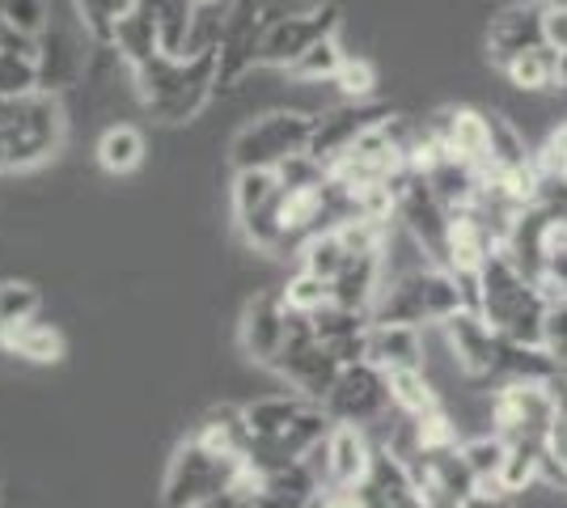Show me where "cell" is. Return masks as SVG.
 I'll list each match as a JSON object with an SVG mask.
<instances>
[{
  "label": "cell",
  "mask_w": 567,
  "mask_h": 508,
  "mask_svg": "<svg viewBox=\"0 0 567 508\" xmlns=\"http://www.w3.org/2000/svg\"><path fill=\"white\" fill-rule=\"evenodd\" d=\"M550 301L555 297L543 289V280L525 276L504 246H496L466 280V310H478L499 335L517 343H543Z\"/></svg>",
  "instance_id": "obj_1"
},
{
  "label": "cell",
  "mask_w": 567,
  "mask_h": 508,
  "mask_svg": "<svg viewBox=\"0 0 567 508\" xmlns=\"http://www.w3.org/2000/svg\"><path fill=\"white\" fill-rule=\"evenodd\" d=\"M250 424V470H271L284 462L313 458L322 449L334 419L322 403H313L306 394H267L246 407Z\"/></svg>",
  "instance_id": "obj_2"
},
{
  "label": "cell",
  "mask_w": 567,
  "mask_h": 508,
  "mask_svg": "<svg viewBox=\"0 0 567 508\" xmlns=\"http://www.w3.org/2000/svg\"><path fill=\"white\" fill-rule=\"evenodd\" d=\"M132 81H136L144 111L157 123L178 127V123L199 120L213 94H220L216 90V43H204L187 55L157 51L141 69H132Z\"/></svg>",
  "instance_id": "obj_3"
},
{
  "label": "cell",
  "mask_w": 567,
  "mask_h": 508,
  "mask_svg": "<svg viewBox=\"0 0 567 508\" xmlns=\"http://www.w3.org/2000/svg\"><path fill=\"white\" fill-rule=\"evenodd\" d=\"M69 141V115L55 94L0 97V174H25L60 157Z\"/></svg>",
  "instance_id": "obj_4"
},
{
  "label": "cell",
  "mask_w": 567,
  "mask_h": 508,
  "mask_svg": "<svg viewBox=\"0 0 567 508\" xmlns=\"http://www.w3.org/2000/svg\"><path fill=\"white\" fill-rule=\"evenodd\" d=\"M487 51L517 90H559L555 60L546 48V0H520L499 9L487 30Z\"/></svg>",
  "instance_id": "obj_5"
},
{
  "label": "cell",
  "mask_w": 567,
  "mask_h": 508,
  "mask_svg": "<svg viewBox=\"0 0 567 508\" xmlns=\"http://www.w3.org/2000/svg\"><path fill=\"white\" fill-rule=\"evenodd\" d=\"M457 310H466V280L450 267H415L399 280H390L369 310L373 326H415L424 331L432 322H450Z\"/></svg>",
  "instance_id": "obj_6"
},
{
  "label": "cell",
  "mask_w": 567,
  "mask_h": 508,
  "mask_svg": "<svg viewBox=\"0 0 567 508\" xmlns=\"http://www.w3.org/2000/svg\"><path fill=\"white\" fill-rule=\"evenodd\" d=\"M250 462L241 454H229L204 436L187 433L169 454L166 479H162V505L166 508H208L246 475Z\"/></svg>",
  "instance_id": "obj_7"
},
{
  "label": "cell",
  "mask_w": 567,
  "mask_h": 508,
  "mask_svg": "<svg viewBox=\"0 0 567 508\" xmlns=\"http://www.w3.org/2000/svg\"><path fill=\"white\" fill-rule=\"evenodd\" d=\"M309 141H313V115L267 111L234 136L229 162H234V169H280L292 157L309 153Z\"/></svg>",
  "instance_id": "obj_8"
},
{
  "label": "cell",
  "mask_w": 567,
  "mask_h": 508,
  "mask_svg": "<svg viewBox=\"0 0 567 508\" xmlns=\"http://www.w3.org/2000/svg\"><path fill=\"white\" fill-rule=\"evenodd\" d=\"M394 191V217L406 225V234L424 246V255H432L436 267H450V242H453V212L441 195L427 187V178L415 166H406L390 183Z\"/></svg>",
  "instance_id": "obj_9"
},
{
  "label": "cell",
  "mask_w": 567,
  "mask_h": 508,
  "mask_svg": "<svg viewBox=\"0 0 567 508\" xmlns=\"http://www.w3.org/2000/svg\"><path fill=\"white\" fill-rule=\"evenodd\" d=\"M550 382H504L496 403H492L496 436H504L508 445L546 449L550 433H555V419H559V398H555Z\"/></svg>",
  "instance_id": "obj_10"
},
{
  "label": "cell",
  "mask_w": 567,
  "mask_h": 508,
  "mask_svg": "<svg viewBox=\"0 0 567 508\" xmlns=\"http://www.w3.org/2000/svg\"><path fill=\"white\" fill-rule=\"evenodd\" d=\"M262 0H234L216 30V90H237L262 64V34H267Z\"/></svg>",
  "instance_id": "obj_11"
},
{
  "label": "cell",
  "mask_w": 567,
  "mask_h": 508,
  "mask_svg": "<svg viewBox=\"0 0 567 508\" xmlns=\"http://www.w3.org/2000/svg\"><path fill=\"white\" fill-rule=\"evenodd\" d=\"M339 22H343V9L334 0H322V4H309L301 13H280L267 22V34H262V64L267 69H292L309 48L327 43V39H339Z\"/></svg>",
  "instance_id": "obj_12"
},
{
  "label": "cell",
  "mask_w": 567,
  "mask_h": 508,
  "mask_svg": "<svg viewBox=\"0 0 567 508\" xmlns=\"http://www.w3.org/2000/svg\"><path fill=\"white\" fill-rule=\"evenodd\" d=\"M339 369H343V364H339V356L318 339L313 322L301 314L292 318V335H288L284 352L276 356V364H271V373H280L297 394H306V398H313V403H322V398L331 394Z\"/></svg>",
  "instance_id": "obj_13"
},
{
  "label": "cell",
  "mask_w": 567,
  "mask_h": 508,
  "mask_svg": "<svg viewBox=\"0 0 567 508\" xmlns=\"http://www.w3.org/2000/svg\"><path fill=\"white\" fill-rule=\"evenodd\" d=\"M322 407L334 424H373L381 415L394 407V394H390V373L378 369L373 361H352L339 369L331 394L322 398Z\"/></svg>",
  "instance_id": "obj_14"
},
{
  "label": "cell",
  "mask_w": 567,
  "mask_h": 508,
  "mask_svg": "<svg viewBox=\"0 0 567 508\" xmlns=\"http://www.w3.org/2000/svg\"><path fill=\"white\" fill-rule=\"evenodd\" d=\"M390 120V111L378 102H339L327 115H313V141H309V157L331 169L352 145H360L378 123Z\"/></svg>",
  "instance_id": "obj_15"
},
{
  "label": "cell",
  "mask_w": 567,
  "mask_h": 508,
  "mask_svg": "<svg viewBox=\"0 0 567 508\" xmlns=\"http://www.w3.org/2000/svg\"><path fill=\"white\" fill-rule=\"evenodd\" d=\"M292 310H288V301H284V292H259V297H250L246 301V310H241V326H237V335H241V352L250 356L255 364H276V356L284 352V343L292 335Z\"/></svg>",
  "instance_id": "obj_16"
},
{
  "label": "cell",
  "mask_w": 567,
  "mask_h": 508,
  "mask_svg": "<svg viewBox=\"0 0 567 508\" xmlns=\"http://www.w3.org/2000/svg\"><path fill=\"white\" fill-rule=\"evenodd\" d=\"M445 339L453 348V361L462 364L478 382H499V361H504V335L478 310H457L445 322Z\"/></svg>",
  "instance_id": "obj_17"
},
{
  "label": "cell",
  "mask_w": 567,
  "mask_h": 508,
  "mask_svg": "<svg viewBox=\"0 0 567 508\" xmlns=\"http://www.w3.org/2000/svg\"><path fill=\"white\" fill-rule=\"evenodd\" d=\"M255 479H259V508H318L327 496V479L313 458L255 470Z\"/></svg>",
  "instance_id": "obj_18"
},
{
  "label": "cell",
  "mask_w": 567,
  "mask_h": 508,
  "mask_svg": "<svg viewBox=\"0 0 567 508\" xmlns=\"http://www.w3.org/2000/svg\"><path fill=\"white\" fill-rule=\"evenodd\" d=\"M373 454H378V445L364 436V428H355V424H334L331 433H327V440H322V449L313 454V462H318L327 487H355L369 475Z\"/></svg>",
  "instance_id": "obj_19"
},
{
  "label": "cell",
  "mask_w": 567,
  "mask_h": 508,
  "mask_svg": "<svg viewBox=\"0 0 567 508\" xmlns=\"http://www.w3.org/2000/svg\"><path fill=\"white\" fill-rule=\"evenodd\" d=\"M85 69H90V51H85V39L76 30L51 25L39 39V90L43 94L60 97L85 76Z\"/></svg>",
  "instance_id": "obj_20"
},
{
  "label": "cell",
  "mask_w": 567,
  "mask_h": 508,
  "mask_svg": "<svg viewBox=\"0 0 567 508\" xmlns=\"http://www.w3.org/2000/svg\"><path fill=\"white\" fill-rule=\"evenodd\" d=\"M424 132H427V141H436L441 148L466 157L471 166H478L487 174V145H492V136H487V115H478L471 106H450V111H441L436 120L427 123Z\"/></svg>",
  "instance_id": "obj_21"
},
{
  "label": "cell",
  "mask_w": 567,
  "mask_h": 508,
  "mask_svg": "<svg viewBox=\"0 0 567 508\" xmlns=\"http://www.w3.org/2000/svg\"><path fill=\"white\" fill-rule=\"evenodd\" d=\"M234 220L241 238L255 246L267 225V212L280 195V174L276 169H234Z\"/></svg>",
  "instance_id": "obj_22"
},
{
  "label": "cell",
  "mask_w": 567,
  "mask_h": 508,
  "mask_svg": "<svg viewBox=\"0 0 567 508\" xmlns=\"http://www.w3.org/2000/svg\"><path fill=\"white\" fill-rule=\"evenodd\" d=\"M318 339L331 348L339 364L364 361V343H369V314L360 310H348V305H327L322 314L309 318Z\"/></svg>",
  "instance_id": "obj_23"
},
{
  "label": "cell",
  "mask_w": 567,
  "mask_h": 508,
  "mask_svg": "<svg viewBox=\"0 0 567 508\" xmlns=\"http://www.w3.org/2000/svg\"><path fill=\"white\" fill-rule=\"evenodd\" d=\"M364 361H373L385 373L402 369H424V343L415 326H373L369 322V343H364Z\"/></svg>",
  "instance_id": "obj_24"
},
{
  "label": "cell",
  "mask_w": 567,
  "mask_h": 508,
  "mask_svg": "<svg viewBox=\"0 0 567 508\" xmlns=\"http://www.w3.org/2000/svg\"><path fill=\"white\" fill-rule=\"evenodd\" d=\"M118 60L127 69H141L144 60H153L162 51V39H157V0H136V9L118 22L115 30V48Z\"/></svg>",
  "instance_id": "obj_25"
},
{
  "label": "cell",
  "mask_w": 567,
  "mask_h": 508,
  "mask_svg": "<svg viewBox=\"0 0 567 508\" xmlns=\"http://www.w3.org/2000/svg\"><path fill=\"white\" fill-rule=\"evenodd\" d=\"M39 90V39L4 34L0 39V97L34 94Z\"/></svg>",
  "instance_id": "obj_26"
},
{
  "label": "cell",
  "mask_w": 567,
  "mask_h": 508,
  "mask_svg": "<svg viewBox=\"0 0 567 508\" xmlns=\"http://www.w3.org/2000/svg\"><path fill=\"white\" fill-rule=\"evenodd\" d=\"M199 0H157V39L166 55H187V51L204 48L208 39L199 34Z\"/></svg>",
  "instance_id": "obj_27"
},
{
  "label": "cell",
  "mask_w": 567,
  "mask_h": 508,
  "mask_svg": "<svg viewBox=\"0 0 567 508\" xmlns=\"http://www.w3.org/2000/svg\"><path fill=\"white\" fill-rule=\"evenodd\" d=\"M0 348L9 352V356H22L30 364H55L64 361V352H69V339L60 326H51V322H25V326H13V331H4L0 335Z\"/></svg>",
  "instance_id": "obj_28"
},
{
  "label": "cell",
  "mask_w": 567,
  "mask_h": 508,
  "mask_svg": "<svg viewBox=\"0 0 567 508\" xmlns=\"http://www.w3.org/2000/svg\"><path fill=\"white\" fill-rule=\"evenodd\" d=\"M144 153H148V145H144V132H141V127H132V123H111V127L97 136V145H94L97 166L106 169V174H115V178L132 174V169H141Z\"/></svg>",
  "instance_id": "obj_29"
},
{
  "label": "cell",
  "mask_w": 567,
  "mask_h": 508,
  "mask_svg": "<svg viewBox=\"0 0 567 508\" xmlns=\"http://www.w3.org/2000/svg\"><path fill=\"white\" fill-rule=\"evenodd\" d=\"M72 4H76V18H81V34L94 48H115L118 22L136 9V0H72Z\"/></svg>",
  "instance_id": "obj_30"
},
{
  "label": "cell",
  "mask_w": 567,
  "mask_h": 508,
  "mask_svg": "<svg viewBox=\"0 0 567 508\" xmlns=\"http://www.w3.org/2000/svg\"><path fill=\"white\" fill-rule=\"evenodd\" d=\"M390 394H394V407H399L406 419H427V415L441 412V398H436V390L427 386L424 369L390 373Z\"/></svg>",
  "instance_id": "obj_31"
},
{
  "label": "cell",
  "mask_w": 567,
  "mask_h": 508,
  "mask_svg": "<svg viewBox=\"0 0 567 508\" xmlns=\"http://www.w3.org/2000/svg\"><path fill=\"white\" fill-rule=\"evenodd\" d=\"M462 458L471 466L474 484L478 487H492L499 491V479H504V462H508V440L504 436H474L462 445Z\"/></svg>",
  "instance_id": "obj_32"
},
{
  "label": "cell",
  "mask_w": 567,
  "mask_h": 508,
  "mask_svg": "<svg viewBox=\"0 0 567 508\" xmlns=\"http://www.w3.org/2000/svg\"><path fill=\"white\" fill-rule=\"evenodd\" d=\"M352 255L355 250L348 246L343 229H327V234H318V238H309V242L301 246V267L313 271V276H322V280H334Z\"/></svg>",
  "instance_id": "obj_33"
},
{
  "label": "cell",
  "mask_w": 567,
  "mask_h": 508,
  "mask_svg": "<svg viewBox=\"0 0 567 508\" xmlns=\"http://www.w3.org/2000/svg\"><path fill=\"white\" fill-rule=\"evenodd\" d=\"M43 314V292L30 280H0V335Z\"/></svg>",
  "instance_id": "obj_34"
},
{
  "label": "cell",
  "mask_w": 567,
  "mask_h": 508,
  "mask_svg": "<svg viewBox=\"0 0 567 508\" xmlns=\"http://www.w3.org/2000/svg\"><path fill=\"white\" fill-rule=\"evenodd\" d=\"M284 301H288V310H292V314L313 318V314H322L327 305H334V284L301 267V271L284 284Z\"/></svg>",
  "instance_id": "obj_35"
},
{
  "label": "cell",
  "mask_w": 567,
  "mask_h": 508,
  "mask_svg": "<svg viewBox=\"0 0 567 508\" xmlns=\"http://www.w3.org/2000/svg\"><path fill=\"white\" fill-rule=\"evenodd\" d=\"M343 60H348V51L339 48V39H327V43L309 48L306 55L288 69V76H292V81H334L339 69H343Z\"/></svg>",
  "instance_id": "obj_36"
},
{
  "label": "cell",
  "mask_w": 567,
  "mask_h": 508,
  "mask_svg": "<svg viewBox=\"0 0 567 508\" xmlns=\"http://www.w3.org/2000/svg\"><path fill=\"white\" fill-rule=\"evenodd\" d=\"M0 22L9 25L13 34L43 39V34L51 30L48 0H0Z\"/></svg>",
  "instance_id": "obj_37"
},
{
  "label": "cell",
  "mask_w": 567,
  "mask_h": 508,
  "mask_svg": "<svg viewBox=\"0 0 567 508\" xmlns=\"http://www.w3.org/2000/svg\"><path fill=\"white\" fill-rule=\"evenodd\" d=\"M334 85H339L343 102H373V94H378V69L369 60H360V55H348L339 76H334Z\"/></svg>",
  "instance_id": "obj_38"
},
{
  "label": "cell",
  "mask_w": 567,
  "mask_h": 508,
  "mask_svg": "<svg viewBox=\"0 0 567 508\" xmlns=\"http://www.w3.org/2000/svg\"><path fill=\"white\" fill-rule=\"evenodd\" d=\"M546 48L555 60V81L567 90V0H546Z\"/></svg>",
  "instance_id": "obj_39"
},
{
  "label": "cell",
  "mask_w": 567,
  "mask_h": 508,
  "mask_svg": "<svg viewBox=\"0 0 567 508\" xmlns=\"http://www.w3.org/2000/svg\"><path fill=\"white\" fill-rule=\"evenodd\" d=\"M543 289L550 297H564L567 301V225L559 220L550 229V246H546V263H543Z\"/></svg>",
  "instance_id": "obj_40"
},
{
  "label": "cell",
  "mask_w": 567,
  "mask_h": 508,
  "mask_svg": "<svg viewBox=\"0 0 567 508\" xmlns=\"http://www.w3.org/2000/svg\"><path fill=\"white\" fill-rule=\"evenodd\" d=\"M543 348L555 356L559 369H567V301L564 297H555V301H550V310H546Z\"/></svg>",
  "instance_id": "obj_41"
},
{
  "label": "cell",
  "mask_w": 567,
  "mask_h": 508,
  "mask_svg": "<svg viewBox=\"0 0 567 508\" xmlns=\"http://www.w3.org/2000/svg\"><path fill=\"white\" fill-rule=\"evenodd\" d=\"M208 508H259V479H255V470L246 466V475L229 491H220Z\"/></svg>",
  "instance_id": "obj_42"
},
{
  "label": "cell",
  "mask_w": 567,
  "mask_h": 508,
  "mask_svg": "<svg viewBox=\"0 0 567 508\" xmlns=\"http://www.w3.org/2000/svg\"><path fill=\"white\" fill-rule=\"evenodd\" d=\"M318 508H369V505H364V496L355 487H327V496H322Z\"/></svg>",
  "instance_id": "obj_43"
},
{
  "label": "cell",
  "mask_w": 567,
  "mask_h": 508,
  "mask_svg": "<svg viewBox=\"0 0 567 508\" xmlns=\"http://www.w3.org/2000/svg\"><path fill=\"white\" fill-rule=\"evenodd\" d=\"M513 500H517V496H504V491H492V487H478L462 508H513Z\"/></svg>",
  "instance_id": "obj_44"
},
{
  "label": "cell",
  "mask_w": 567,
  "mask_h": 508,
  "mask_svg": "<svg viewBox=\"0 0 567 508\" xmlns=\"http://www.w3.org/2000/svg\"><path fill=\"white\" fill-rule=\"evenodd\" d=\"M550 449H555V458L564 462V470H567V394H564V403H559V419H555V433H550Z\"/></svg>",
  "instance_id": "obj_45"
},
{
  "label": "cell",
  "mask_w": 567,
  "mask_h": 508,
  "mask_svg": "<svg viewBox=\"0 0 567 508\" xmlns=\"http://www.w3.org/2000/svg\"><path fill=\"white\" fill-rule=\"evenodd\" d=\"M406 508H427V505H424V496H420V500H411Z\"/></svg>",
  "instance_id": "obj_46"
}]
</instances>
